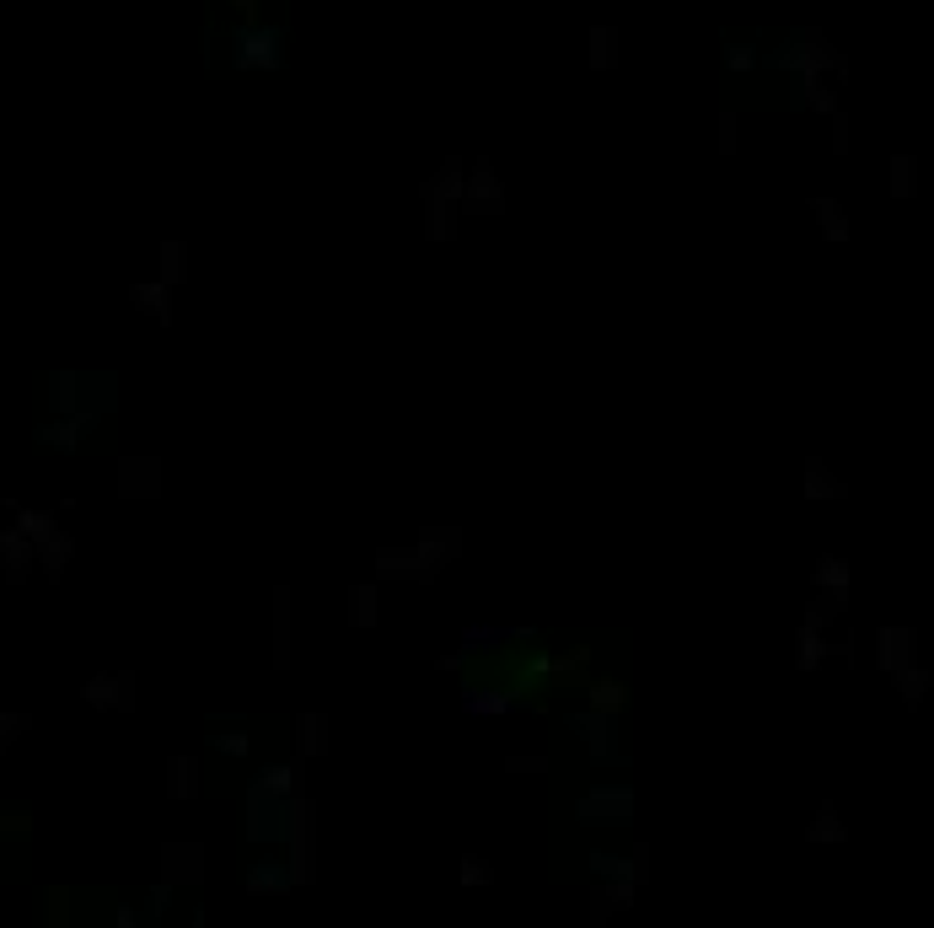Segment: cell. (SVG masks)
Wrapping results in <instances>:
<instances>
[{"label":"cell","instance_id":"cell-39","mask_svg":"<svg viewBox=\"0 0 934 928\" xmlns=\"http://www.w3.org/2000/svg\"><path fill=\"white\" fill-rule=\"evenodd\" d=\"M462 177H468V166L462 162H447L441 166V172H436V183H430V188H436V194H441V199H462Z\"/></svg>","mask_w":934,"mask_h":928},{"label":"cell","instance_id":"cell-40","mask_svg":"<svg viewBox=\"0 0 934 928\" xmlns=\"http://www.w3.org/2000/svg\"><path fill=\"white\" fill-rule=\"evenodd\" d=\"M838 617H844V606H833L822 591H816L812 602H806V612H801V623H812V628H833Z\"/></svg>","mask_w":934,"mask_h":928},{"label":"cell","instance_id":"cell-28","mask_svg":"<svg viewBox=\"0 0 934 928\" xmlns=\"http://www.w3.org/2000/svg\"><path fill=\"white\" fill-rule=\"evenodd\" d=\"M892 687H897V703H902L908 714H919L924 698L934 692V671L924 666V660H913V666H902V671L892 677Z\"/></svg>","mask_w":934,"mask_h":928},{"label":"cell","instance_id":"cell-10","mask_svg":"<svg viewBox=\"0 0 934 928\" xmlns=\"http://www.w3.org/2000/svg\"><path fill=\"white\" fill-rule=\"evenodd\" d=\"M870 660H876L881 677H897L902 666L919 660V628H913V623H881V628L870 634Z\"/></svg>","mask_w":934,"mask_h":928},{"label":"cell","instance_id":"cell-14","mask_svg":"<svg viewBox=\"0 0 934 928\" xmlns=\"http://www.w3.org/2000/svg\"><path fill=\"white\" fill-rule=\"evenodd\" d=\"M290 730H296V757H301V763H323L328 752H333V725H328L323 709H301V714L290 720Z\"/></svg>","mask_w":934,"mask_h":928},{"label":"cell","instance_id":"cell-45","mask_svg":"<svg viewBox=\"0 0 934 928\" xmlns=\"http://www.w3.org/2000/svg\"><path fill=\"white\" fill-rule=\"evenodd\" d=\"M28 725H33L28 714H0V752L11 746V735H22V730H28Z\"/></svg>","mask_w":934,"mask_h":928},{"label":"cell","instance_id":"cell-32","mask_svg":"<svg viewBox=\"0 0 934 928\" xmlns=\"http://www.w3.org/2000/svg\"><path fill=\"white\" fill-rule=\"evenodd\" d=\"M71 559H76V537H71V531H60V526H54L49 537H39V564H43L49 580H60Z\"/></svg>","mask_w":934,"mask_h":928},{"label":"cell","instance_id":"cell-37","mask_svg":"<svg viewBox=\"0 0 934 928\" xmlns=\"http://www.w3.org/2000/svg\"><path fill=\"white\" fill-rule=\"evenodd\" d=\"M457 881L468 891H489L494 886V864H489L484 853H462V859H457Z\"/></svg>","mask_w":934,"mask_h":928},{"label":"cell","instance_id":"cell-33","mask_svg":"<svg viewBox=\"0 0 934 928\" xmlns=\"http://www.w3.org/2000/svg\"><path fill=\"white\" fill-rule=\"evenodd\" d=\"M97 419H103V413H92V408H86V413H71V419H60V424H49V430H43L39 441L60 445V451H76V445L86 441V430H92Z\"/></svg>","mask_w":934,"mask_h":928},{"label":"cell","instance_id":"cell-41","mask_svg":"<svg viewBox=\"0 0 934 928\" xmlns=\"http://www.w3.org/2000/svg\"><path fill=\"white\" fill-rule=\"evenodd\" d=\"M500 767H505V773H554V757H543V752H511Z\"/></svg>","mask_w":934,"mask_h":928},{"label":"cell","instance_id":"cell-17","mask_svg":"<svg viewBox=\"0 0 934 928\" xmlns=\"http://www.w3.org/2000/svg\"><path fill=\"white\" fill-rule=\"evenodd\" d=\"M801 499H806V505H827V499L838 505V499H849V484H844L822 456H806V462H801Z\"/></svg>","mask_w":934,"mask_h":928},{"label":"cell","instance_id":"cell-7","mask_svg":"<svg viewBox=\"0 0 934 928\" xmlns=\"http://www.w3.org/2000/svg\"><path fill=\"white\" fill-rule=\"evenodd\" d=\"M290 666H296V591L280 580L269 591V671L285 677Z\"/></svg>","mask_w":934,"mask_h":928},{"label":"cell","instance_id":"cell-20","mask_svg":"<svg viewBox=\"0 0 934 928\" xmlns=\"http://www.w3.org/2000/svg\"><path fill=\"white\" fill-rule=\"evenodd\" d=\"M634 902H640V886H634V881H597V886H591V928H602L608 918L629 913Z\"/></svg>","mask_w":934,"mask_h":928},{"label":"cell","instance_id":"cell-30","mask_svg":"<svg viewBox=\"0 0 934 928\" xmlns=\"http://www.w3.org/2000/svg\"><path fill=\"white\" fill-rule=\"evenodd\" d=\"M0 564H6L11 580H22L28 569L39 564V542L28 531H0Z\"/></svg>","mask_w":934,"mask_h":928},{"label":"cell","instance_id":"cell-44","mask_svg":"<svg viewBox=\"0 0 934 928\" xmlns=\"http://www.w3.org/2000/svg\"><path fill=\"white\" fill-rule=\"evenodd\" d=\"M172 896H178V886H167V881H157V886H151V902H146V918H151V924H162V918H167Z\"/></svg>","mask_w":934,"mask_h":928},{"label":"cell","instance_id":"cell-5","mask_svg":"<svg viewBox=\"0 0 934 928\" xmlns=\"http://www.w3.org/2000/svg\"><path fill=\"white\" fill-rule=\"evenodd\" d=\"M157 859H162V881L178 891H200L210 881V848L200 838H167L157 848Z\"/></svg>","mask_w":934,"mask_h":928},{"label":"cell","instance_id":"cell-43","mask_svg":"<svg viewBox=\"0 0 934 928\" xmlns=\"http://www.w3.org/2000/svg\"><path fill=\"white\" fill-rule=\"evenodd\" d=\"M629 859H634V881H640V886H651V881H655V864H651L655 848L645 843V838H640V843L629 848Z\"/></svg>","mask_w":934,"mask_h":928},{"label":"cell","instance_id":"cell-26","mask_svg":"<svg viewBox=\"0 0 934 928\" xmlns=\"http://www.w3.org/2000/svg\"><path fill=\"white\" fill-rule=\"evenodd\" d=\"M812 215H816V231H822V242H827V247H849L854 242V220H849V209H844L838 199L816 194Z\"/></svg>","mask_w":934,"mask_h":928},{"label":"cell","instance_id":"cell-13","mask_svg":"<svg viewBox=\"0 0 934 928\" xmlns=\"http://www.w3.org/2000/svg\"><path fill=\"white\" fill-rule=\"evenodd\" d=\"M162 773H167V800L172 806H194L204 795V763L194 752H172Z\"/></svg>","mask_w":934,"mask_h":928},{"label":"cell","instance_id":"cell-24","mask_svg":"<svg viewBox=\"0 0 934 928\" xmlns=\"http://www.w3.org/2000/svg\"><path fill=\"white\" fill-rule=\"evenodd\" d=\"M189 274H194V252H189V242H183V237L157 242V280H162L167 290H183Z\"/></svg>","mask_w":934,"mask_h":928},{"label":"cell","instance_id":"cell-6","mask_svg":"<svg viewBox=\"0 0 934 928\" xmlns=\"http://www.w3.org/2000/svg\"><path fill=\"white\" fill-rule=\"evenodd\" d=\"M114 488H119V499H162L167 488V462L162 456H151V451H124L119 462H114Z\"/></svg>","mask_w":934,"mask_h":928},{"label":"cell","instance_id":"cell-50","mask_svg":"<svg viewBox=\"0 0 934 928\" xmlns=\"http://www.w3.org/2000/svg\"><path fill=\"white\" fill-rule=\"evenodd\" d=\"M114 924H119V928H140V913H135V907H119V913H114Z\"/></svg>","mask_w":934,"mask_h":928},{"label":"cell","instance_id":"cell-38","mask_svg":"<svg viewBox=\"0 0 934 928\" xmlns=\"http://www.w3.org/2000/svg\"><path fill=\"white\" fill-rule=\"evenodd\" d=\"M210 746H215L221 757H232V763H247V757H253V735H247L243 725H232V730H221V735H210Z\"/></svg>","mask_w":934,"mask_h":928},{"label":"cell","instance_id":"cell-2","mask_svg":"<svg viewBox=\"0 0 934 928\" xmlns=\"http://www.w3.org/2000/svg\"><path fill=\"white\" fill-rule=\"evenodd\" d=\"M634 816H640V795H634V784H591L580 800H575V821L580 827H634Z\"/></svg>","mask_w":934,"mask_h":928},{"label":"cell","instance_id":"cell-31","mask_svg":"<svg viewBox=\"0 0 934 928\" xmlns=\"http://www.w3.org/2000/svg\"><path fill=\"white\" fill-rule=\"evenodd\" d=\"M591 660H597V649H591V645H575V655L548 660V682H554V687H586V677H591Z\"/></svg>","mask_w":934,"mask_h":928},{"label":"cell","instance_id":"cell-15","mask_svg":"<svg viewBox=\"0 0 934 928\" xmlns=\"http://www.w3.org/2000/svg\"><path fill=\"white\" fill-rule=\"evenodd\" d=\"M812 585L833 606H844V612H849V602H854V564L844 559V553H822V559L812 564Z\"/></svg>","mask_w":934,"mask_h":928},{"label":"cell","instance_id":"cell-47","mask_svg":"<svg viewBox=\"0 0 934 928\" xmlns=\"http://www.w3.org/2000/svg\"><path fill=\"white\" fill-rule=\"evenodd\" d=\"M247 48H253V54H247L253 65H264V60L275 65V39H253V43H247Z\"/></svg>","mask_w":934,"mask_h":928},{"label":"cell","instance_id":"cell-1","mask_svg":"<svg viewBox=\"0 0 934 928\" xmlns=\"http://www.w3.org/2000/svg\"><path fill=\"white\" fill-rule=\"evenodd\" d=\"M285 875H290V891L318 886V800L301 789L296 795V810H290V832H285Z\"/></svg>","mask_w":934,"mask_h":928},{"label":"cell","instance_id":"cell-23","mask_svg":"<svg viewBox=\"0 0 934 928\" xmlns=\"http://www.w3.org/2000/svg\"><path fill=\"white\" fill-rule=\"evenodd\" d=\"M307 767L312 763H301V757H290V763H264L258 773H253V784L264 789V795H301L307 789Z\"/></svg>","mask_w":934,"mask_h":928},{"label":"cell","instance_id":"cell-11","mask_svg":"<svg viewBox=\"0 0 934 928\" xmlns=\"http://www.w3.org/2000/svg\"><path fill=\"white\" fill-rule=\"evenodd\" d=\"M82 698L92 709H108V714H135L140 677H135V671H97V677L82 687Z\"/></svg>","mask_w":934,"mask_h":928},{"label":"cell","instance_id":"cell-35","mask_svg":"<svg viewBox=\"0 0 934 928\" xmlns=\"http://www.w3.org/2000/svg\"><path fill=\"white\" fill-rule=\"evenodd\" d=\"M887 177H892L887 188H892V199H897V204H908L913 194H919V162H913V157H892Z\"/></svg>","mask_w":934,"mask_h":928},{"label":"cell","instance_id":"cell-49","mask_svg":"<svg viewBox=\"0 0 934 928\" xmlns=\"http://www.w3.org/2000/svg\"><path fill=\"white\" fill-rule=\"evenodd\" d=\"M720 151H726V157L736 151V119H720Z\"/></svg>","mask_w":934,"mask_h":928},{"label":"cell","instance_id":"cell-12","mask_svg":"<svg viewBox=\"0 0 934 928\" xmlns=\"http://www.w3.org/2000/svg\"><path fill=\"white\" fill-rule=\"evenodd\" d=\"M414 548H419L436 569H447V564L462 559L468 537H462V526H457V521H425V526H414Z\"/></svg>","mask_w":934,"mask_h":928},{"label":"cell","instance_id":"cell-27","mask_svg":"<svg viewBox=\"0 0 934 928\" xmlns=\"http://www.w3.org/2000/svg\"><path fill=\"white\" fill-rule=\"evenodd\" d=\"M806 843L812 848H844L849 843V821H844V810L833 806V800H822L812 810V821H806Z\"/></svg>","mask_w":934,"mask_h":928},{"label":"cell","instance_id":"cell-29","mask_svg":"<svg viewBox=\"0 0 934 928\" xmlns=\"http://www.w3.org/2000/svg\"><path fill=\"white\" fill-rule=\"evenodd\" d=\"M522 639H532V628H494V623H468L462 628V655L473 660V655H484V649L494 645H522Z\"/></svg>","mask_w":934,"mask_h":928},{"label":"cell","instance_id":"cell-46","mask_svg":"<svg viewBox=\"0 0 934 928\" xmlns=\"http://www.w3.org/2000/svg\"><path fill=\"white\" fill-rule=\"evenodd\" d=\"M462 666H468V655H462V649H447V655H436V671H441V677H457Z\"/></svg>","mask_w":934,"mask_h":928},{"label":"cell","instance_id":"cell-25","mask_svg":"<svg viewBox=\"0 0 934 928\" xmlns=\"http://www.w3.org/2000/svg\"><path fill=\"white\" fill-rule=\"evenodd\" d=\"M827 655H833V639H827V628H812V623H795V671L801 677H812L827 666Z\"/></svg>","mask_w":934,"mask_h":928},{"label":"cell","instance_id":"cell-21","mask_svg":"<svg viewBox=\"0 0 934 928\" xmlns=\"http://www.w3.org/2000/svg\"><path fill=\"white\" fill-rule=\"evenodd\" d=\"M344 602H350V628L355 634H376L382 628V580H355Z\"/></svg>","mask_w":934,"mask_h":928},{"label":"cell","instance_id":"cell-19","mask_svg":"<svg viewBox=\"0 0 934 928\" xmlns=\"http://www.w3.org/2000/svg\"><path fill=\"white\" fill-rule=\"evenodd\" d=\"M172 301H178V290H167L162 280H135L129 284V306L140 312V317H151V323L172 327L178 323V312H172Z\"/></svg>","mask_w":934,"mask_h":928},{"label":"cell","instance_id":"cell-4","mask_svg":"<svg viewBox=\"0 0 934 928\" xmlns=\"http://www.w3.org/2000/svg\"><path fill=\"white\" fill-rule=\"evenodd\" d=\"M565 725L586 741L591 767H629V757L618 752V714H602V709H565Z\"/></svg>","mask_w":934,"mask_h":928},{"label":"cell","instance_id":"cell-22","mask_svg":"<svg viewBox=\"0 0 934 928\" xmlns=\"http://www.w3.org/2000/svg\"><path fill=\"white\" fill-rule=\"evenodd\" d=\"M522 692H500V687H462V714L468 720H505L516 714Z\"/></svg>","mask_w":934,"mask_h":928},{"label":"cell","instance_id":"cell-8","mask_svg":"<svg viewBox=\"0 0 934 928\" xmlns=\"http://www.w3.org/2000/svg\"><path fill=\"white\" fill-rule=\"evenodd\" d=\"M371 580H408V585H436L441 580V569L430 564L414 542H404V548H393V542H382L376 553H371Z\"/></svg>","mask_w":934,"mask_h":928},{"label":"cell","instance_id":"cell-18","mask_svg":"<svg viewBox=\"0 0 934 928\" xmlns=\"http://www.w3.org/2000/svg\"><path fill=\"white\" fill-rule=\"evenodd\" d=\"M457 231H462V209L451 199H441V194L425 183V242L447 247V242H457Z\"/></svg>","mask_w":934,"mask_h":928},{"label":"cell","instance_id":"cell-3","mask_svg":"<svg viewBox=\"0 0 934 928\" xmlns=\"http://www.w3.org/2000/svg\"><path fill=\"white\" fill-rule=\"evenodd\" d=\"M243 810H247V843H253V848H280L285 832H290V810H296V795L285 800V795H264L258 784H247Z\"/></svg>","mask_w":934,"mask_h":928},{"label":"cell","instance_id":"cell-36","mask_svg":"<svg viewBox=\"0 0 934 928\" xmlns=\"http://www.w3.org/2000/svg\"><path fill=\"white\" fill-rule=\"evenodd\" d=\"M591 875H597V881H634V859H629V853H602V848H597V853H591ZM634 886H640V881H634Z\"/></svg>","mask_w":934,"mask_h":928},{"label":"cell","instance_id":"cell-48","mask_svg":"<svg viewBox=\"0 0 934 928\" xmlns=\"http://www.w3.org/2000/svg\"><path fill=\"white\" fill-rule=\"evenodd\" d=\"M833 157H849V123H833Z\"/></svg>","mask_w":934,"mask_h":928},{"label":"cell","instance_id":"cell-34","mask_svg":"<svg viewBox=\"0 0 934 928\" xmlns=\"http://www.w3.org/2000/svg\"><path fill=\"white\" fill-rule=\"evenodd\" d=\"M586 709H602V714H623V703H629V687L612 682V677H586Z\"/></svg>","mask_w":934,"mask_h":928},{"label":"cell","instance_id":"cell-42","mask_svg":"<svg viewBox=\"0 0 934 928\" xmlns=\"http://www.w3.org/2000/svg\"><path fill=\"white\" fill-rule=\"evenodd\" d=\"M11 510H17V505H11ZM17 531H28V537L39 542V537L54 531V516H43V510H17Z\"/></svg>","mask_w":934,"mask_h":928},{"label":"cell","instance_id":"cell-9","mask_svg":"<svg viewBox=\"0 0 934 928\" xmlns=\"http://www.w3.org/2000/svg\"><path fill=\"white\" fill-rule=\"evenodd\" d=\"M505 183L494 177V166L489 162H473L468 166V177H462V199L457 209L468 215V220H494V215H505Z\"/></svg>","mask_w":934,"mask_h":928},{"label":"cell","instance_id":"cell-16","mask_svg":"<svg viewBox=\"0 0 934 928\" xmlns=\"http://www.w3.org/2000/svg\"><path fill=\"white\" fill-rule=\"evenodd\" d=\"M243 891L253 896V902H264V896H290V875H285V853H258V859L247 864Z\"/></svg>","mask_w":934,"mask_h":928}]
</instances>
